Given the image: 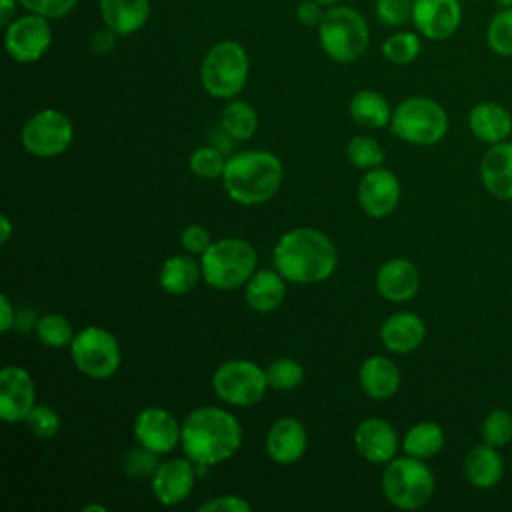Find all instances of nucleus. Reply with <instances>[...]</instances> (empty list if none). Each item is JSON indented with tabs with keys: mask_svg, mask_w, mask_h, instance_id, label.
I'll return each instance as SVG.
<instances>
[{
	"mask_svg": "<svg viewBox=\"0 0 512 512\" xmlns=\"http://www.w3.org/2000/svg\"><path fill=\"white\" fill-rule=\"evenodd\" d=\"M274 268L292 284H318L338 266L334 242L320 230L298 226L286 230L272 248Z\"/></svg>",
	"mask_w": 512,
	"mask_h": 512,
	"instance_id": "obj_1",
	"label": "nucleus"
},
{
	"mask_svg": "<svg viewBox=\"0 0 512 512\" xmlns=\"http://www.w3.org/2000/svg\"><path fill=\"white\" fill-rule=\"evenodd\" d=\"M242 446L238 418L220 406H198L182 420L180 448L196 466H216L230 460Z\"/></svg>",
	"mask_w": 512,
	"mask_h": 512,
	"instance_id": "obj_2",
	"label": "nucleus"
},
{
	"mask_svg": "<svg viewBox=\"0 0 512 512\" xmlns=\"http://www.w3.org/2000/svg\"><path fill=\"white\" fill-rule=\"evenodd\" d=\"M220 180L230 200L242 206H258L278 194L284 166L270 150H240L228 156Z\"/></svg>",
	"mask_w": 512,
	"mask_h": 512,
	"instance_id": "obj_3",
	"label": "nucleus"
},
{
	"mask_svg": "<svg viewBox=\"0 0 512 512\" xmlns=\"http://www.w3.org/2000/svg\"><path fill=\"white\" fill-rule=\"evenodd\" d=\"M258 256L254 246L244 238L212 240L200 256L202 280L214 290H236L256 272Z\"/></svg>",
	"mask_w": 512,
	"mask_h": 512,
	"instance_id": "obj_4",
	"label": "nucleus"
},
{
	"mask_svg": "<svg viewBox=\"0 0 512 512\" xmlns=\"http://www.w3.org/2000/svg\"><path fill=\"white\" fill-rule=\"evenodd\" d=\"M382 492L394 508L418 510L432 500L436 478L424 460L408 454L396 456L384 466Z\"/></svg>",
	"mask_w": 512,
	"mask_h": 512,
	"instance_id": "obj_5",
	"label": "nucleus"
},
{
	"mask_svg": "<svg viewBox=\"0 0 512 512\" xmlns=\"http://www.w3.org/2000/svg\"><path fill=\"white\" fill-rule=\"evenodd\" d=\"M448 128L450 120L444 106L426 96H408L392 110V134L414 146L438 144Z\"/></svg>",
	"mask_w": 512,
	"mask_h": 512,
	"instance_id": "obj_6",
	"label": "nucleus"
},
{
	"mask_svg": "<svg viewBox=\"0 0 512 512\" xmlns=\"http://www.w3.org/2000/svg\"><path fill=\"white\" fill-rule=\"evenodd\" d=\"M248 70L250 62L244 46L234 40H222L204 54L200 82L212 98L232 100L244 90Z\"/></svg>",
	"mask_w": 512,
	"mask_h": 512,
	"instance_id": "obj_7",
	"label": "nucleus"
},
{
	"mask_svg": "<svg viewBox=\"0 0 512 512\" xmlns=\"http://www.w3.org/2000/svg\"><path fill=\"white\" fill-rule=\"evenodd\" d=\"M318 40L330 60L348 64L364 54L370 32L362 14L348 6H334L324 12L318 24Z\"/></svg>",
	"mask_w": 512,
	"mask_h": 512,
	"instance_id": "obj_8",
	"label": "nucleus"
},
{
	"mask_svg": "<svg viewBox=\"0 0 512 512\" xmlns=\"http://www.w3.org/2000/svg\"><path fill=\"white\" fill-rule=\"evenodd\" d=\"M70 358L80 374L92 380H104L118 372L122 350L110 330L102 326H84L70 342Z\"/></svg>",
	"mask_w": 512,
	"mask_h": 512,
	"instance_id": "obj_9",
	"label": "nucleus"
},
{
	"mask_svg": "<svg viewBox=\"0 0 512 512\" xmlns=\"http://www.w3.org/2000/svg\"><path fill=\"white\" fill-rule=\"evenodd\" d=\"M266 370L252 360L236 358L222 362L212 374L214 394L230 406L248 408L258 404L268 390Z\"/></svg>",
	"mask_w": 512,
	"mask_h": 512,
	"instance_id": "obj_10",
	"label": "nucleus"
},
{
	"mask_svg": "<svg viewBox=\"0 0 512 512\" xmlns=\"http://www.w3.org/2000/svg\"><path fill=\"white\" fill-rule=\"evenodd\" d=\"M74 140V126L70 118L56 110L44 108L32 114L20 132L24 150L36 158H56L64 154Z\"/></svg>",
	"mask_w": 512,
	"mask_h": 512,
	"instance_id": "obj_11",
	"label": "nucleus"
},
{
	"mask_svg": "<svg viewBox=\"0 0 512 512\" xmlns=\"http://www.w3.org/2000/svg\"><path fill=\"white\" fill-rule=\"evenodd\" d=\"M52 42V30L48 18L40 14H26L16 18L6 26V52L16 62H36L40 60Z\"/></svg>",
	"mask_w": 512,
	"mask_h": 512,
	"instance_id": "obj_12",
	"label": "nucleus"
},
{
	"mask_svg": "<svg viewBox=\"0 0 512 512\" xmlns=\"http://www.w3.org/2000/svg\"><path fill=\"white\" fill-rule=\"evenodd\" d=\"M134 438L140 446L162 454H170L176 446H180L182 422L176 416L160 406L142 408L132 424Z\"/></svg>",
	"mask_w": 512,
	"mask_h": 512,
	"instance_id": "obj_13",
	"label": "nucleus"
},
{
	"mask_svg": "<svg viewBox=\"0 0 512 512\" xmlns=\"http://www.w3.org/2000/svg\"><path fill=\"white\" fill-rule=\"evenodd\" d=\"M412 24L426 40H448L462 24L460 0H414Z\"/></svg>",
	"mask_w": 512,
	"mask_h": 512,
	"instance_id": "obj_14",
	"label": "nucleus"
},
{
	"mask_svg": "<svg viewBox=\"0 0 512 512\" xmlns=\"http://www.w3.org/2000/svg\"><path fill=\"white\" fill-rule=\"evenodd\" d=\"M400 196L402 186L398 176L382 166L366 170L358 184V204L372 218L390 216L398 208Z\"/></svg>",
	"mask_w": 512,
	"mask_h": 512,
	"instance_id": "obj_15",
	"label": "nucleus"
},
{
	"mask_svg": "<svg viewBox=\"0 0 512 512\" xmlns=\"http://www.w3.org/2000/svg\"><path fill=\"white\" fill-rule=\"evenodd\" d=\"M36 406V386L22 366H4L0 372V420L6 424L24 422Z\"/></svg>",
	"mask_w": 512,
	"mask_h": 512,
	"instance_id": "obj_16",
	"label": "nucleus"
},
{
	"mask_svg": "<svg viewBox=\"0 0 512 512\" xmlns=\"http://www.w3.org/2000/svg\"><path fill=\"white\" fill-rule=\"evenodd\" d=\"M198 466L188 458H170L160 462L150 486L162 506H178L188 500L196 486Z\"/></svg>",
	"mask_w": 512,
	"mask_h": 512,
	"instance_id": "obj_17",
	"label": "nucleus"
},
{
	"mask_svg": "<svg viewBox=\"0 0 512 512\" xmlns=\"http://www.w3.org/2000/svg\"><path fill=\"white\" fill-rule=\"evenodd\" d=\"M354 446L370 464H388L396 458L400 440L394 426L378 416H368L354 430Z\"/></svg>",
	"mask_w": 512,
	"mask_h": 512,
	"instance_id": "obj_18",
	"label": "nucleus"
},
{
	"mask_svg": "<svg viewBox=\"0 0 512 512\" xmlns=\"http://www.w3.org/2000/svg\"><path fill=\"white\" fill-rule=\"evenodd\" d=\"M264 448L268 458L280 466L298 462L308 448L306 426L294 416H282L274 420L266 432Z\"/></svg>",
	"mask_w": 512,
	"mask_h": 512,
	"instance_id": "obj_19",
	"label": "nucleus"
},
{
	"mask_svg": "<svg viewBox=\"0 0 512 512\" xmlns=\"http://www.w3.org/2000/svg\"><path fill=\"white\" fill-rule=\"evenodd\" d=\"M376 290L388 302H408L420 290V272L406 258H390L376 272Z\"/></svg>",
	"mask_w": 512,
	"mask_h": 512,
	"instance_id": "obj_20",
	"label": "nucleus"
},
{
	"mask_svg": "<svg viewBox=\"0 0 512 512\" xmlns=\"http://www.w3.org/2000/svg\"><path fill=\"white\" fill-rule=\"evenodd\" d=\"M426 338L424 320L408 310H400L390 314L380 326V342L388 352L394 354H410Z\"/></svg>",
	"mask_w": 512,
	"mask_h": 512,
	"instance_id": "obj_21",
	"label": "nucleus"
},
{
	"mask_svg": "<svg viewBox=\"0 0 512 512\" xmlns=\"http://www.w3.org/2000/svg\"><path fill=\"white\" fill-rule=\"evenodd\" d=\"M480 180L488 194L498 200H512V142L492 144L480 162Z\"/></svg>",
	"mask_w": 512,
	"mask_h": 512,
	"instance_id": "obj_22",
	"label": "nucleus"
},
{
	"mask_svg": "<svg viewBox=\"0 0 512 512\" xmlns=\"http://www.w3.org/2000/svg\"><path fill=\"white\" fill-rule=\"evenodd\" d=\"M358 384L372 400H388L400 388V370L388 356H368L358 368Z\"/></svg>",
	"mask_w": 512,
	"mask_h": 512,
	"instance_id": "obj_23",
	"label": "nucleus"
},
{
	"mask_svg": "<svg viewBox=\"0 0 512 512\" xmlns=\"http://www.w3.org/2000/svg\"><path fill=\"white\" fill-rule=\"evenodd\" d=\"M468 128L480 142L492 146L512 134V116L498 102H478L468 112Z\"/></svg>",
	"mask_w": 512,
	"mask_h": 512,
	"instance_id": "obj_24",
	"label": "nucleus"
},
{
	"mask_svg": "<svg viewBox=\"0 0 512 512\" xmlns=\"http://www.w3.org/2000/svg\"><path fill=\"white\" fill-rule=\"evenodd\" d=\"M286 278L274 268L256 270L244 284V300L250 310L268 314L280 308L286 298Z\"/></svg>",
	"mask_w": 512,
	"mask_h": 512,
	"instance_id": "obj_25",
	"label": "nucleus"
},
{
	"mask_svg": "<svg viewBox=\"0 0 512 512\" xmlns=\"http://www.w3.org/2000/svg\"><path fill=\"white\" fill-rule=\"evenodd\" d=\"M504 474V458L496 446L486 442L474 446L464 456V476L474 488L486 490L496 486Z\"/></svg>",
	"mask_w": 512,
	"mask_h": 512,
	"instance_id": "obj_26",
	"label": "nucleus"
},
{
	"mask_svg": "<svg viewBox=\"0 0 512 512\" xmlns=\"http://www.w3.org/2000/svg\"><path fill=\"white\" fill-rule=\"evenodd\" d=\"M202 278L200 260H194L192 254H174L168 256L158 272V284L166 294L186 296L190 294L198 280Z\"/></svg>",
	"mask_w": 512,
	"mask_h": 512,
	"instance_id": "obj_27",
	"label": "nucleus"
},
{
	"mask_svg": "<svg viewBox=\"0 0 512 512\" xmlns=\"http://www.w3.org/2000/svg\"><path fill=\"white\" fill-rule=\"evenodd\" d=\"M100 12L104 24L118 36H130L138 32L150 14L148 0H100Z\"/></svg>",
	"mask_w": 512,
	"mask_h": 512,
	"instance_id": "obj_28",
	"label": "nucleus"
},
{
	"mask_svg": "<svg viewBox=\"0 0 512 512\" xmlns=\"http://www.w3.org/2000/svg\"><path fill=\"white\" fill-rule=\"evenodd\" d=\"M350 118L364 128H384L392 120L388 100L376 90H358L348 104Z\"/></svg>",
	"mask_w": 512,
	"mask_h": 512,
	"instance_id": "obj_29",
	"label": "nucleus"
},
{
	"mask_svg": "<svg viewBox=\"0 0 512 512\" xmlns=\"http://www.w3.org/2000/svg\"><path fill=\"white\" fill-rule=\"evenodd\" d=\"M444 442H446V436L438 422L420 420L406 430L402 438V450L408 456L428 460L444 448Z\"/></svg>",
	"mask_w": 512,
	"mask_h": 512,
	"instance_id": "obj_30",
	"label": "nucleus"
},
{
	"mask_svg": "<svg viewBox=\"0 0 512 512\" xmlns=\"http://www.w3.org/2000/svg\"><path fill=\"white\" fill-rule=\"evenodd\" d=\"M220 128L232 140H250L258 130L256 108L244 100L232 98L220 114Z\"/></svg>",
	"mask_w": 512,
	"mask_h": 512,
	"instance_id": "obj_31",
	"label": "nucleus"
},
{
	"mask_svg": "<svg viewBox=\"0 0 512 512\" xmlns=\"http://www.w3.org/2000/svg\"><path fill=\"white\" fill-rule=\"evenodd\" d=\"M36 336L38 340L48 346V348H64L70 346V342L74 340V328L68 322L66 316L58 314V312H48L42 314L36 322Z\"/></svg>",
	"mask_w": 512,
	"mask_h": 512,
	"instance_id": "obj_32",
	"label": "nucleus"
},
{
	"mask_svg": "<svg viewBox=\"0 0 512 512\" xmlns=\"http://www.w3.org/2000/svg\"><path fill=\"white\" fill-rule=\"evenodd\" d=\"M488 48L502 58H512V6L498 8L486 26Z\"/></svg>",
	"mask_w": 512,
	"mask_h": 512,
	"instance_id": "obj_33",
	"label": "nucleus"
},
{
	"mask_svg": "<svg viewBox=\"0 0 512 512\" xmlns=\"http://www.w3.org/2000/svg\"><path fill=\"white\" fill-rule=\"evenodd\" d=\"M224 150L218 146H198L188 158L190 172L200 180H220L226 168Z\"/></svg>",
	"mask_w": 512,
	"mask_h": 512,
	"instance_id": "obj_34",
	"label": "nucleus"
},
{
	"mask_svg": "<svg viewBox=\"0 0 512 512\" xmlns=\"http://www.w3.org/2000/svg\"><path fill=\"white\" fill-rule=\"evenodd\" d=\"M422 50V40H420V34L416 32H396L392 36H388L382 44V56L392 62V64H410L418 58Z\"/></svg>",
	"mask_w": 512,
	"mask_h": 512,
	"instance_id": "obj_35",
	"label": "nucleus"
},
{
	"mask_svg": "<svg viewBox=\"0 0 512 512\" xmlns=\"http://www.w3.org/2000/svg\"><path fill=\"white\" fill-rule=\"evenodd\" d=\"M264 370L268 386L278 392L296 390L304 382V366L294 358H276Z\"/></svg>",
	"mask_w": 512,
	"mask_h": 512,
	"instance_id": "obj_36",
	"label": "nucleus"
},
{
	"mask_svg": "<svg viewBox=\"0 0 512 512\" xmlns=\"http://www.w3.org/2000/svg\"><path fill=\"white\" fill-rule=\"evenodd\" d=\"M346 158L352 166H356L360 170H372V168L382 166L384 150L370 136H354L346 144Z\"/></svg>",
	"mask_w": 512,
	"mask_h": 512,
	"instance_id": "obj_37",
	"label": "nucleus"
},
{
	"mask_svg": "<svg viewBox=\"0 0 512 512\" xmlns=\"http://www.w3.org/2000/svg\"><path fill=\"white\" fill-rule=\"evenodd\" d=\"M158 466H160V454L140 444L130 448L122 458V472L136 482L152 480Z\"/></svg>",
	"mask_w": 512,
	"mask_h": 512,
	"instance_id": "obj_38",
	"label": "nucleus"
},
{
	"mask_svg": "<svg viewBox=\"0 0 512 512\" xmlns=\"http://www.w3.org/2000/svg\"><path fill=\"white\" fill-rule=\"evenodd\" d=\"M482 442L502 448L512 440V414L504 408H494L486 414L480 428Z\"/></svg>",
	"mask_w": 512,
	"mask_h": 512,
	"instance_id": "obj_39",
	"label": "nucleus"
},
{
	"mask_svg": "<svg viewBox=\"0 0 512 512\" xmlns=\"http://www.w3.org/2000/svg\"><path fill=\"white\" fill-rule=\"evenodd\" d=\"M24 424L28 426V430L40 438V440H50L54 438L58 432H60V426H62V420H60V414L48 406V404H36L30 414L26 416Z\"/></svg>",
	"mask_w": 512,
	"mask_h": 512,
	"instance_id": "obj_40",
	"label": "nucleus"
},
{
	"mask_svg": "<svg viewBox=\"0 0 512 512\" xmlns=\"http://www.w3.org/2000/svg\"><path fill=\"white\" fill-rule=\"evenodd\" d=\"M412 2L414 0H376V16L390 28L404 26L412 20Z\"/></svg>",
	"mask_w": 512,
	"mask_h": 512,
	"instance_id": "obj_41",
	"label": "nucleus"
},
{
	"mask_svg": "<svg viewBox=\"0 0 512 512\" xmlns=\"http://www.w3.org/2000/svg\"><path fill=\"white\" fill-rule=\"evenodd\" d=\"M78 0H18L20 6H24L32 14H40L48 20L62 18L76 6Z\"/></svg>",
	"mask_w": 512,
	"mask_h": 512,
	"instance_id": "obj_42",
	"label": "nucleus"
},
{
	"mask_svg": "<svg viewBox=\"0 0 512 512\" xmlns=\"http://www.w3.org/2000/svg\"><path fill=\"white\" fill-rule=\"evenodd\" d=\"M180 244L184 252L192 256H202L206 248L212 244V234L202 224H188L180 234Z\"/></svg>",
	"mask_w": 512,
	"mask_h": 512,
	"instance_id": "obj_43",
	"label": "nucleus"
},
{
	"mask_svg": "<svg viewBox=\"0 0 512 512\" xmlns=\"http://www.w3.org/2000/svg\"><path fill=\"white\" fill-rule=\"evenodd\" d=\"M200 512H250L252 504L238 494H220L198 506Z\"/></svg>",
	"mask_w": 512,
	"mask_h": 512,
	"instance_id": "obj_44",
	"label": "nucleus"
},
{
	"mask_svg": "<svg viewBox=\"0 0 512 512\" xmlns=\"http://www.w3.org/2000/svg\"><path fill=\"white\" fill-rule=\"evenodd\" d=\"M320 6H322V4H318L316 0H304V2H300V4L296 6V18H298V22L304 24V26H318L320 20H322V16H324V12H322Z\"/></svg>",
	"mask_w": 512,
	"mask_h": 512,
	"instance_id": "obj_45",
	"label": "nucleus"
},
{
	"mask_svg": "<svg viewBox=\"0 0 512 512\" xmlns=\"http://www.w3.org/2000/svg\"><path fill=\"white\" fill-rule=\"evenodd\" d=\"M16 314L18 310L14 308L12 300L2 294L0 296V332L2 334H8L12 328H16Z\"/></svg>",
	"mask_w": 512,
	"mask_h": 512,
	"instance_id": "obj_46",
	"label": "nucleus"
},
{
	"mask_svg": "<svg viewBox=\"0 0 512 512\" xmlns=\"http://www.w3.org/2000/svg\"><path fill=\"white\" fill-rule=\"evenodd\" d=\"M116 36H118V34L106 26L104 30H98V32L92 36L90 46H92V50H94L96 54H108V52L114 48V44H116Z\"/></svg>",
	"mask_w": 512,
	"mask_h": 512,
	"instance_id": "obj_47",
	"label": "nucleus"
},
{
	"mask_svg": "<svg viewBox=\"0 0 512 512\" xmlns=\"http://www.w3.org/2000/svg\"><path fill=\"white\" fill-rule=\"evenodd\" d=\"M16 2L18 0H2V8H0V24L2 26L10 24V18L14 16V10H16Z\"/></svg>",
	"mask_w": 512,
	"mask_h": 512,
	"instance_id": "obj_48",
	"label": "nucleus"
},
{
	"mask_svg": "<svg viewBox=\"0 0 512 512\" xmlns=\"http://www.w3.org/2000/svg\"><path fill=\"white\" fill-rule=\"evenodd\" d=\"M12 222H10V218L6 216V214H2L0 216V244H8V240H10V236H12Z\"/></svg>",
	"mask_w": 512,
	"mask_h": 512,
	"instance_id": "obj_49",
	"label": "nucleus"
},
{
	"mask_svg": "<svg viewBox=\"0 0 512 512\" xmlns=\"http://www.w3.org/2000/svg\"><path fill=\"white\" fill-rule=\"evenodd\" d=\"M94 510H96V512H106L108 508H106V506H100V504H90V506H84V508H82V512H94Z\"/></svg>",
	"mask_w": 512,
	"mask_h": 512,
	"instance_id": "obj_50",
	"label": "nucleus"
},
{
	"mask_svg": "<svg viewBox=\"0 0 512 512\" xmlns=\"http://www.w3.org/2000/svg\"><path fill=\"white\" fill-rule=\"evenodd\" d=\"M498 4V8H508L512 6V0H494Z\"/></svg>",
	"mask_w": 512,
	"mask_h": 512,
	"instance_id": "obj_51",
	"label": "nucleus"
},
{
	"mask_svg": "<svg viewBox=\"0 0 512 512\" xmlns=\"http://www.w3.org/2000/svg\"><path fill=\"white\" fill-rule=\"evenodd\" d=\"M318 4H322V6H332V4H336L338 0H316Z\"/></svg>",
	"mask_w": 512,
	"mask_h": 512,
	"instance_id": "obj_52",
	"label": "nucleus"
}]
</instances>
